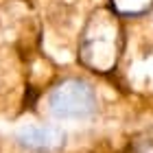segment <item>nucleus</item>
Segmentation results:
<instances>
[{
  "label": "nucleus",
  "mask_w": 153,
  "mask_h": 153,
  "mask_svg": "<svg viewBox=\"0 0 153 153\" xmlns=\"http://www.w3.org/2000/svg\"><path fill=\"white\" fill-rule=\"evenodd\" d=\"M118 53V29L114 18L107 13H99L90 20L81 39V59L85 66L99 72H107L116 64Z\"/></svg>",
  "instance_id": "f257e3e1"
},
{
  "label": "nucleus",
  "mask_w": 153,
  "mask_h": 153,
  "mask_svg": "<svg viewBox=\"0 0 153 153\" xmlns=\"http://www.w3.org/2000/svg\"><path fill=\"white\" fill-rule=\"evenodd\" d=\"M96 92L88 81L66 79L48 96V109L59 120H79L96 112Z\"/></svg>",
  "instance_id": "f03ea898"
},
{
  "label": "nucleus",
  "mask_w": 153,
  "mask_h": 153,
  "mask_svg": "<svg viewBox=\"0 0 153 153\" xmlns=\"http://www.w3.org/2000/svg\"><path fill=\"white\" fill-rule=\"evenodd\" d=\"M16 140L35 153H53L66 144V131L55 125H24L18 129Z\"/></svg>",
  "instance_id": "7ed1b4c3"
},
{
  "label": "nucleus",
  "mask_w": 153,
  "mask_h": 153,
  "mask_svg": "<svg viewBox=\"0 0 153 153\" xmlns=\"http://www.w3.org/2000/svg\"><path fill=\"white\" fill-rule=\"evenodd\" d=\"M114 7L120 13H142L144 9H149L151 7V0H114Z\"/></svg>",
  "instance_id": "20e7f679"
}]
</instances>
